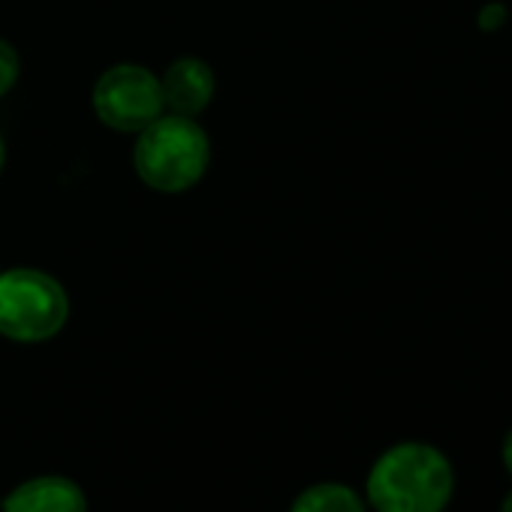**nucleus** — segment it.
<instances>
[{
    "instance_id": "f257e3e1",
    "label": "nucleus",
    "mask_w": 512,
    "mask_h": 512,
    "mask_svg": "<svg viewBox=\"0 0 512 512\" xmlns=\"http://www.w3.org/2000/svg\"><path fill=\"white\" fill-rule=\"evenodd\" d=\"M452 497V467L428 443L386 449L368 476V500L377 512H443Z\"/></svg>"
},
{
    "instance_id": "f03ea898",
    "label": "nucleus",
    "mask_w": 512,
    "mask_h": 512,
    "mask_svg": "<svg viewBox=\"0 0 512 512\" xmlns=\"http://www.w3.org/2000/svg\"><path fill=\"white\" fill-rule=\"evenodd\" d=\"M208 136L184 115H160L136 142L133 163L139 178L160 193H181L193 187L208 169Z\"/></svg>"
},
{
    "instance_id": "7ed1b4c3",
    "label": "nucleus",
    "mask_w": 512,
    "mask_h": 512,
    "mask_svg": "<svg viewBox=\"0 0 512 512\" xmlns=\"http://www.w3.org/2000/svg\"><path fill=\"white\" fill-rule=\"evenodd\" d=\"M70 317L64 287L37 269L0 275V335L16 344H43L55 338Z\"/></svg>"
},
{
    "instance_id": "20e7f679",
    "label": "nucleus",
    "mask_w": 512,
    "mask_h": 512,
    "mask_svg": "<svg viewBox=\"0 0 512 512\" xmlns=\"http://www.w3.org/2000/svg\"><path fill=\"white\" fill-rule=\"evenodd\" d=\"M163 91L154 73L136 64L112 67L94 85L97 118L118 133H142L163 112Z\"/></svg>"
},
{
    "instance_id": "39448f33",
    "label": "nucleus",
    "mask_w": 512,
    "mask_h": 512,
    "mask_svg": "<svg viewBox=\"0 0 512 512\" xmlns=\"http://www.w3.org/2000/svg\"><path fill=\"white\" fill-rule=\"evenodd\" d=\"M0 512H88V497L70 476L43 473L16 485Z\"/></svg>"
},
{
    "instance_id": "423d86ee",
    "label": "nucleus",
    "mask_w": 512,
    "mask_h": 512,
    "mask_svg": "<svg viewBox=\"0 0 512 512\" xmlns=\"http://www.w3.org/2000/svg\"><path fill=\"white\" fill-rule=\"evenodd\" d=\"M160 91H163V106L172 109V115L193 118L214 97V73H211V67L205 61L181 58L163 76Z\"/></svg>"
},
{
    "instance_id": "0eeeda50",
    "label": "nucleus",
    "mask_w": 512,
    "mask_h": 512,
    "mask_svg": "<svg viewBox=\"0 0 512 512\" xmlns=\"http://www.w3.org/2000/svg\"><path fill=\"white\" fill-rule=\"evenodd\" d=\"M290 512H365V503L353 488L341 482H320L305 488L293 500Z\"/></svg>"
},
{
    "instance_id": "6e6552de",
    "label": "nucleus",
    "mask_w": 512,
    "mask_h": 512,
    "mask_svg": "<svg viewBox=\"0 0 512 512\" xmlns=\"http://www.w3.org/2000/svg\"><path fill=\"white\" fill-rule=\"evenodd\" d=\"M19 79V55L10 43L0 40V97H4Z\"/></svg>"
},
{
    "instance_id": "1a4fd4ad",
    "label": "nucleus",
    "mask_w": 512,
    "mask_h": 512,
    "mask_svg": "<svg viewBox=\"0 0 512 512\" xmlns=\"http://www.w3.org/2000/svg\"><path fill=\"white\" fill-rule=\"evenodd\" d=\"M503 22H506V10H503V7H497V4H488V7L479 13V25H482V31H497Z\"/></svg>"
},
{
    "instance_id": "9d476101",
    "label": "nucleus",
    "mask_w": 512,
    "mask_h": 512,
    "mask_svg": "<svg viewBox=\"0 0 512 512\" xmlns=\"http://www.w3.org/2000/svg\"><path fill=\"white\" fill-rule=\"evenodd\" d=\"M503 461H506V470L512 473V431L506 434V443H503Z\"/></svg>"
},
{
    "instance_id": "9b49d317",
    "label": "nucleus",
    "mask_w": 512,
    "mask_h": 512,
    "mask_svg": "<svg viewBox=\"0 0 512 512\" xmlns=\"http://www.w3.org/2000/svg\"><path fill=\"white\" fill-rule=\"evenodd\" d=\"M503 512H512V491H509L506 500H503Z\"/></svg>"
},
{
    "instance_id": "f8f14e48",
    "label": "nucleus",
    "mask_w": 512,
    "mask_h": 512,
    "mask_svg": "<svg viewBox=\"0 0 512 512\" xmlns=\"http://www.w3.org/2000/svg\"><path fill=\"white\" fill-rule=\"evenodd\" d=\"M0 169H4V139H0Z\"/></svg>"
}]
</instances>
